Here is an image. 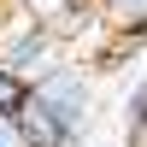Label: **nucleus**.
<instances>
[{"mask_svg":"<svg viewBox=\"0 0 147 147\" xmlns=\"http://www.w3.org/2000/svg\"><path fill=\"white\" fill-rule=\"evenodd\" d=\"M12 12H30V18H47V24H65V18H77L88 0H6Z\"/></svg>","mask_w":147,"mask_h":147,"instance_id":"nucleus-4","label":"nucleus"},{"mask_svg":"<svg viewBox=\"0 0 147 147\" xmlns=\"http://www.w3.org/2000/svg\"><path fill=\"white\" fill-rule=\"evenodd\" d=\"M124 129H129V141H147V71H141V82H136V88H129Z\"/></svg>","mask_w":147,"mask_h":147,"instance_id":"nucleus-5","label":"nucleus"},{"mask_svg":"<svg viewBox=\"0 0 147 147\" xmlns=\"http://www.w3.org/2000/svg\"><path fill=\"white\" fill-rule=\"evenodd\" d=\"M88 106H94V88L82 77V65H53L47 77L30 82L18 124L30 136V147H77L88 129Z\"/></svg>","mask_w":147,"mask_h":147,"instance_id":"nucleus-1","label":"nucleus"},{"mask_svg":"<svg viewBox=\"0 0 147 147\" xmlns=\"http://www.w3.org/2000/svg\"><path fill=\"white\" fill-rule=\"evenodd\" d=\"M0 147H30V136H24L18 112H0Z\"/></svg>","mask_w":147,"mask_h":147,"instance_id":"nucleus-7","label":"nucleus"},{"mask_svg":"<svg viewBox=\"0 0 147 147\" xmlns=\"http://www.w3.org/2000/svg\"><path fill=\"white\" fill-rule=\"evenodd\" d=\"M24 94H30V82H24L18 71H6V65H0V112H18V106H24Z\"/></svg>","mask_w":147,"mask_h":147,"instance_id":"nucleus-6","label":"nucleus"},{"mask_svg":"<svg viewBox=\"0 0 147 147\" xmlns=\"http://www.w3.org/2000/svg\"><path fill=\"white\" fill-rule=\"evenodd\" d=\"M94 12H100L112 30H124V35H147V0H88Z\"/></svg>","mask_w":147,"mask_h":147,"instance_id":"nucleus-3","label":"nucleus"},{"mask_svg":"<svg viewBox=\"0 0 147 147\" xmlns=\"http://www.w3.org/2000/svg\"><path fill=\"white\" fill-rule=\"evenodd\" d=\"M0 65L18 71L24 82L47 77L53 65H65V30L30 12H0Z\"/></svg>","mask_w":147,"mask_h":147,"instance_id":"nucleus-2","label":"nucleus"}]
</instances>
